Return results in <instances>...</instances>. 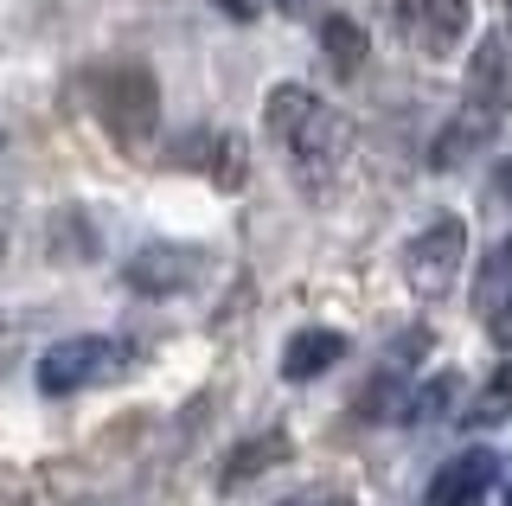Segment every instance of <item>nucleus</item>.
<instances>
[{"instance_id":"obj_1","label":"nucleus","mask_w":512,"mask_h":506,"mask_svg":"<svg viewBox=\"0 0 512 506\" xmlns=\"http://www.w3.org/2000/svg\"><path fill=\"white\" fill-rule=\"evenodd\" d=\"M263 129H269V141L288 154V167H295L308 186L333 180V167H340L346 148H352L346 116L327 97H314L308 84H276L269 90L263 97Z\"/></svg>"},{"instance_id":"obj_5","label":"nucleus","mask_w":512,"mask_h":506,"mask_svg":"<svg viewBox=\"0 0 512 506\" xmlns=\"http://www.w3.org/2000/svg\"><path fill=\"white\" fill-rule=\"evenodd\" d=\"M205 270H212V257H205L199 244H167V237H154V244H141L135 257L122 263V289L135 295H154V302H167V295H186L199 289Z\"/></svg>"},{"instance_id":"obj_3","label":"nucleus","mask_w":512,"mask_h":506,"mask_svg":"<svg viewBox=\"0 0 512 506\" xmlns=\"http://www.w3.org/2000/svg\"><path fill=\"white\" fill-rule=\"evenodd\" d=\"M128 366H135V346L103 340V334H71L39 359V391L45 398H71V391L96 385V378H116Z\"/></svg>"},{"instance_id":"obj_12","label":"nucleus","mask_w":512,"mask_h":506,"mask_svg":"<svg viewBox=\"0 0 512 506\" xmlns=\"http://www.w3.org/2000/svg\"><path fill=\"white\" fill-rule=\"evenodd\" d=\"M186 161H192V167H205V180H212L218 193H237V186H244V173H250L244 135H231V129H212V135H199V141L186 148Z\"/></svg>"},{"instance_id":"obj_17","label":"nucleus","mask_w":512,"mask_h":506,"mask_svg":"<svg viewBox=\"0 0 512 506\" xmlns=\"http://www.w3.org/2000/svg\"><path fill=\"white\" fill-rule=\"evenodd\" d=\"M455 398H461V372H436L429 385L410 391L404 423H436V417H448V410H455Z\"/></svg>"},{"instance_id":"obj_9","label":"nucleus","mask_w":512,"mask_h":506,"mask_svg":"<svg viewBox=\"0 0 512 506\" xmlns=\"http://www.w3.org/2000/svg\"><path fill=\"white\" fill-rule=\"evenodd\" d=\"M468 97L512 109V33H487L474 45V65H468Z\"/></svg>"},{"instance_id":"obj_19","label":"nucleus","mask_w":512,"mask_h":506,"mask_svg":"<svg viewBox=\"0 0 512 506\" xmlns=\"http://www.w3.org/2000/svg\"><path fill=\"white\" fill-rule=\"evenodd\" d=\"M493 193H500V199H512V154H506L500 167H493Z\"/></svg>"},{"instance_id":"obj_20","label":"nucleus","mask_w":512,"mask_h":506,"mask_svg":"<svg viewBox=\"0 0 512 506\" xmlns=\"http://www.w3.org/2000/svg\"><path fill=\"white\" fill-rule=\"evenodd\" d=\"M0 372H7V321H0Z\"/></svg>"},{"instance_id":"obj_6","label":"nucleus","mask_w":512,"mask_h":506,"mask_svg":"<svg viewBox=\"0 0 512 506\" xmlns=\"http://www.w3.org/2000/svg\"><path fill=\"white\" fill-rule=\"evenodd\" d=\"M397 33L423 58H448L468 39V0H397Z\"/></svg>"},{"instance_id":"obj_2","label":"nucleus","mask_w":512,"mask_h":506,"mask_svg":"<svg viewBox=\"0 0 512 506\" xmlns=\"http://www.w3.org/2000/svg\"><path fill=\"white\" fill-rule=\"evenodd\" d=\"M90 109L116 141H141L160 122V84L148 65H103L90 71Z\"/></svg>"},{"instance_id":"obj_7","label":"nucleus","mask_w":512,"mask_h":506,"mask_svg":"<svg viewBox=\"0 0 512 506\" xmlns=\"http://www.w3.org/2000/svg\"><path fill=\"white\" fill-rule=\"evenodd\" d=\"M493 481H500V455L474 442V449L448 455V462L436 468V481H429L423 506H480V494H493Z\"/></svg>"},{"instance_id":"obj_21","label":"nucleus","mask_w":512,"mask_h":506,"mask_svg":"<svg viewBox=\"0 0 512 506\" xmlns=\"http://www.w3.org/2000/svg\"><path fill=\"white\" fill-rule=\"evenodd\" d=\"M288 506H346V500H288Z\"/></svg>"},{"instance_id":"obj_8","label":"nucleus","mask_w":512,"mask_h":506,"mask_svg":"<svg viewBox=\"0 0 512 506\" xmlns=\"http://www.w3.org/2000/svg\"><path fill=\"white\" fill-rule=\"evenodd\" d=\"M500 116H506V109H493V103H474V97H468V103L455 109V116L442 122V135L429 141V167H436V173H448V167L474 161V154L487 148L493 135H500Z\"/></svg>"},{"instance_id":"obj_10","label":"nucleus","mask_w":512,"mask_h":506,"mask_svg":"<svg viewBox=\"0 0 512 506\" xmlns=\"http://www.w3.org/2000/svg\"><path fill=\"white\" fill-rule=\"evenodd\" d=\"M45 257L52 263H96L103 257V225L90 212H77V205H58L45 218Z\"/></svg>"},{"instance_id":"obj_14","label":"nucleus","mask_w":512,"mask_h":506,"mask_svg":"<svg viewBox=\"0 0 512 506\" xmlns=\"http://www.w3.org/2000/svg\"><path fill=\"white\" fill-rule=\"evenodd\" d=\"M320 52H327V65L340 77H359V65L372 58V39H365L359 20H346V13H327L320 20Z\"/></svg>"},{"instance_id":"obj_13","label":"nucleus","mask_w":512,"mask_h":506,"mask_svg":"<svg viewBox=\"0 0 512 506\" xmlns=\"http://www.w3.org/2000/svg\"><path fill=\"white\" fill-rule=\"evenodd\" d=\"M340 359H346V340L333 334V327H301V334L282 346V378L288 385H308V378L333 372Z\"/></svg>"},{"instance_id":"obj_11","label":"nucleus","mask_w":512,"mask_h":506,"mask_svg":"<svg viewBox=\"0 0 512 506\" xmlns=\"http://www.w3.org/2000/svg\"><path fill=\"white\" fill-rule=\"evenodd\" d=\"M288 455H295V442H288V430H263V436H250V442H237V449H231V462H224L218 487H224V494H237V487L263 481L269 468H282Z\"/></svg>"},{"instance_id":"obj_23","label":"nucleus","mask_w":512,"mask_h":506,"mask_svg":"<svg viewBox=\"0 0 512 506\" xmlns=\"http://www.w3.org/2000/svg\"><path fill=\"white\" fill-rule=\"evenodd\" d=\"M0 263H7V231H0Z\"/></svg>"},{"instance_id":"obj_22","label":"nucleus","mask_w":512,"mask_h":506,"mask_svg":"<svg viewBox=\"0 0 512 506\" xmlns=\"http://www.w3.org/2000/svg\"><path fill=\"white\" fill-rule=\"evenodd\" d=\"M276 7H288V13H301V7H308V0H276Z\"/></svg>"},{"instance_id":"obj_24","label":"nucleus","mask_w":512,"mask_h":506,"mask_svg":"<svg viewBox=\"0 0 512 506\" xmlns=\"http://www.w3.org/2000/svg\"><path fill=\"white\" fill-rule=\"evenodd\" d=\"M506 506H512V487H506Z\"/></svg>"},{"instance_id":"obj_16","label":"nucleus","mask_w":512,"mask_h":506,"mask_svg":"<svg viewBox=\"0 0 512 506\" xmlns=\"http://www.w3.org/2000/svg\"><path fill=\"white\" fill-rule=\"evenodd\" d=\"M506 295H512V237H500V244L487 250V263H480V276H474V314H480V321H493Z\"/></svg>"},{"instance_id":"obj_15","label":"nucleus","mask_w":512,"mask_h":506,"mask_svg":"<svg viewBox=\"0 0 512 506\" xmlns=\"http://www.w3.org/2000/svg\"><path fill=\"white\" fill-rule=\"evenodd\" d=\"M506 417H512V353L493 366L487 385L461 404V423H468V430H493V423H506Z\"/></svg>"},{"instance_id":"obj_18","label":"nucleus","mask_w":512,"mask_h":506,"mask_svg":"<svg viewBox=\"0 0 512 506\" xmlns=\"http://www.w3.org/2000/svg\"><path fill=\"white\" fill-rule=\"evenodd\" d=\"M487 334H493V346H500V353H512V295L500 302V314L487 321Z\"/></svg>"},{"instance_id":"obj_4","label":"nucleus","mask_w":512,"mask_h":506,"mask_svg":"<svg viewBox=\"0 0 512 506\" xmlns=\"http://www.w3.org/2000/svg\"><path fill=\"white\" fill-rule=\"evenodd\" d=\"M461 257H468V225H461L455 212L429 218V225L404 244V276H410V289L423 295V302L448 295V289H455V276H461Z\"/></svg>"}]
</instances>
